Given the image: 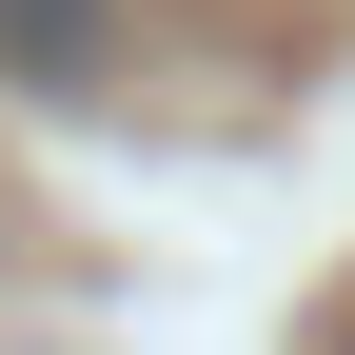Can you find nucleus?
I'll return each mask as SVG.
<instances>
[{
    "instance_id": "nucleus-1",
    "label": "nucleus",
    "mask_w": 355,
    "mask_h": 355,
    "mask_svg": "<svg viewBox=\"0 0 355 355\" xmlns=\"http://www.w3.org/2000/svg\"><path fill=\"white\" fill-rule=\"evenodd\" d=\"M99 40H119V0H0V79H20V99L99 79Z\"/></svg>"
}]
</instances>
